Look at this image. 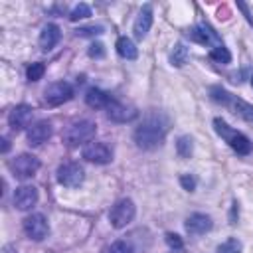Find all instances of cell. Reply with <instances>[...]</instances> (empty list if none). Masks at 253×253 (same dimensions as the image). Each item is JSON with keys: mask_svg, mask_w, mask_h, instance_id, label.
I'll return each instance as SVG.
<instances>
[{"mask_svg": "<svg viewBox=\"0 0 253 253\" xmlns=\"http://www.w3.org/2000/svg\"><path fill=\"white\" fill-rule=\"evenodd\" d=\"M168 126H170V121L164 113L160 111H152L148 113L142 123L136 126L134 130V142L138 148L142 150H154L158 148L164 138H166V132H168Z\"/></svg>", "mask_w": 253, "mask_h": 253, "instance_id": "1", "label": "cell"}, {"mask_svg": "<svg viewBox=\"0 0 253 253\" xmlns=\"http://www.w3.org/2000/svg\"><path fill=\"white\" fill-rule=\"evenodd\" d=\"M95 132H97V125L89 119H79L75 123H71L65 130H63V144L69 146V148H75L79 144H87L95 138Z\"/></svg>", "mask_w": 253, "mask_h": 253, "instance_id": "2", "label": "cell"}, {"mask_svg": "<svg viewBox=\"0 0 253 253\" xmlns=\"http://www.w3.org/2000/svg\"><path fill=\"white\" fill-rule=\"evenodd\" d=\"M213 128H215V132L221 136V138H225V142L237 152V154H249L251 152V148H253V144H251V140L243 134V132H239V130H233L223 119H213Z\"/></svg>", "mask_w": 253, "mask_h": 253, "instance_id": "3", "label": "cell"}, {"mask_svg": "<svg viewBox=\"0 0 253 253\" xmlns=\"http://www.w3.org/2000/svg\"><path fill=\"white\" fill-rule=\"evenodd\" d=\"M134 215H136V206H134V202H132L130 198H123V200H119V202L111 208V211H109V221H111V225H113L115 229H123V227H126V225L134 219Z\"/></svg>", "mask_w": 253, "mask_h": 253, "instance_id": "4", "label": "cell"}, {"mask_svg": "<svg viewBox=\"0 0 253 253\" xmlns=\"http://www.w3.org/2000/svg\"><path fill=\"white\" fill-rule=\"evenodd\" d=\"M43 99L49 107H57V105H63L67 101L73 99V87L67 83V81H53L45 87L43 91Z\"/></svg>", "mask_w": 253, "mask_h": 253, "instance_id": "5", "label": "cell"}, {"mask_svg": "<svg viewBox=\"0 0 253 253\" xmlns=\"http://www.w3.org/2000/svg\"><path fill=\"white\" fill-rule=\"evenodd\" d=\"M85 180V170L77 162H63L57 168V182L65 188H77Z\"/></svg>", "mask_w": 253, "mask_h": 253, "instance_id": "6", "label": "cell"}, {"mask_svg": "<svg viewBox=\"0 0 253 253\" xmlns=\"http://www.w3.org/2000/svg\"><path fill=\"white\" fill-rule=\"evenodd\" d=\"M40 166H42L40 158L34 156V154H28V152H24V154H20V156H16V158L12 160V172H14V176L20 178V180L32 178V176L40 170Z\"/></svg>", "mask_w": 253, "mask_h": 253, "instance_id": "7", "label": "cell"}, {"mask_svg": "<svg viewBox=\"0 0 253 253\" xmlns=\"http://www.w3.org/2000/svg\"><path fill=\"white\" fill-rule=\"evenodd\" d=\"M22 225H24V233L30 239H34V241H42L49 233V223H47V219H45L43 213H32V215H28Z\"/></svg>", "mask_w": 253, "mask_h": 253, "instance_id": "8", "label": "cell"}, {"mask_svg": "<svg viewBox=\"0 0 253 253\" xmlns=\"http://www.w3.org/2000/svg\"><path fill=\"white\" fill-rule=\"evenodd\" d=\"M81 156L93 164H109L113 160V152L105 142H87L81 150Z\"/></svg>", "mask_w": 253, "mask_h": 253, "instance_id": "9", "label": "cell"}, {"mask_svg": "<svg viewBox=\"0 0 253 253\" xmlns=\"http://www.w3.org/2000/svg\"><path fill=\"white\" fill-rule=\"evenodd\" d=\"M138 111L134 105H126L121 101H111L107 107V117L113 123H130L132 119H136Z\"/></svg>", "mask_w": 253, "mask_h": 253, "instance_id": "10", "label": "cell"}, {"mask_svg": "<svg viewBox=\"0 0 253 253\" xmlns=\"http://www.w3.org/2000/svg\"><path fill=\"white\" fill-rule=\"evenodd\" d=\"M190 38H192L194 42L202 43V45H210V43H213V47H215V45H221V40H219L217 32H215L208 22H200L196 28H192V30H190Z\"/></svg>", "mask_w": 253, "mask_h": 253, "instance_id": "11", "label": "cell"}, {"mask_svg": "<svg viewBox=\"0 0 253 253\" xmlns=\"http://www.w3.org/2000/svg\"><path fill=\"white\" fill-rule=\"evenodd\" d=\"M32 113H34V111H32L30 105H26V103L16 105V107L10 111V115H8V125H10V128L16 130V132L24 130V128L30 125V121H32Z\"/></svg>", "mask_w": 253, "mask_h": 253, "instance_id": "12", "label": "cell"}, {"mask_svg": "<svg viewBox=\"0 0 253 253\" xmlns=\"http://www.w3.org/2000/svg\"><path fill=\"white\" fill-rule=\"evenodd\" d=\"M211 225H213L211 217L208 213H200V211L190 213L186 217V223H184V227H186V231L190 235H204V233H208L211 229Z\"/></svg>", "mask_w": 253, "mask_h": 253, "instance_id": "13", "label": "cell"}, {"mask_svg": "<svg viewBox=\"0 0 253 253\" xmlns=\"http://www.w3.org/2000/svg\"><path fill=\"white\" fill-rule=\"evenodd\" d=\"M36 202H38V188L24 184V186L14 190V206H16V210L26 211L32 206H36Z\"/></svg>", "mask_w": 253, "mask_h": 253, "instance_id": "14", "label": "cell"}, {"mask_svg": "<svg viewBox=\"0 0 253 253\" xmlns=\"http://www.w3.org/2000/svg\"><path fill=\"white\" fill-rule=\"evenodd\" d=\"M51 132H53V128H51L49 121H38L32 126H28V142L32 146H40L49 140Z\"/></svg>", "mask_w": 253, "mask_h": 253, "instance_id": "15", "label": "cell"}, {"mask_svg": "<svg viewBox=\"0 0 253 253\" xmlns=\"http://www.w3.org/2000/svg\"><path fill=\"white\" fill-rule=\"evenodd\" d=\"M150 26H152V6L150 4H144L132 24V32H134V38L136 40H142L146 38V34L150 32Z\"/></svg>", "mask_w": 253, "mask_h": 253, "instance_id": "16", "label": "cell"}, {"mask_svg": "<svg viewBox=\"0 0 253 253\" xmlns=\"http://www.w3.org/2000/svg\"><path fill=\"white\" fill-rule=\"evenodd\" d=\"M59 40H61V30H59L57 24H45L43 30L40 32V47L45 49V51L55 47Z\"/></svg>", "mask_w": 253, "mask_h": 253, "instance_id": "17", "label": "cell"}, {"mask_svg": "<svg viewBox=\"0 0 253 253\" xmlns=\"http://www.w3.org/2000/svg\"><path fill=\"white\" fill-rule=\"evenodd\" d=\"M85 103H87L91 109H107L109 103H111V97H109V93H105L103 89L91 87V89L85 93Z\"/></svg>", "mask_w": 253, "mask_h": 253, "instance_id": "18", "label": "cell"}, {"mask_svg": "<svg viewBox=\"0 0 253 253\" xmlns=\"http://www.w3.org/2000/svg\"><path fill=\"white\" fill-rule=\"evenodd\" d=\"M235 115H239L243 121H247V123H253V105L251 103H247V101H243V99H239V97H231V103L227 105Z\"/></svg>", "mask_w": 253, "mask_h": 253, "instance_id": "19", "label": "cell"}, {"mask_svg": "<svg viewBox=\"0 0 253 253\" xmlns=\"http://www.w3.org/2000/svg\"><path fill=\"white\" fill-rule=\"evenodd\" d=\"M115 47H117V53H119L121 57H125V59H136V57H138V47H136L134 42H132L130 38H126V36H121V38L117 40Z\"/></svg>", "mask_w": 253, "mask_h": 253, "instance_id": "20", "label": "cell"}, {"mask_svg": "<svg viewBox=\"0 0 253 253\" xmlns=\"http://www.w3.org/2000/svg\"><path fill=\"white\" fill-rule=\"evenodd\" d=\"M186 61H188V47L182 42H178L170 53V63L174 67H182V65H186Z\"/></svg>", "mask_w": 253, "mask_h": 253, "instance_id": "21", "label": "cell"}, {"mask_svg": "<svg viewBox=\"0 0 253 253\" xmlns=\"http://www.w3.org/2000/svg\"><path fill=\"white\" fill-rule=\"evenodd\" d=\"M176 152H178V156L184 158V160L190 158L192 152H194V140H192V136H188V134L180 136L178 142H176Z\"/></svg>", "mask_w": 253, "mask_h": 253, "instance_id": "22", "label": "cell"}, {"mask_svg": "<svg viewBox=\"0 0 253 253\" xmlns=\"http://www.w3.org/2000/svg\"><path fill=\"white\" fill-rule=\"evenodd\" d=\"M210 97H211V101H215V103H219V105H223V107H227L229 103H231V93L229 91H225L223 87H211L210 89Z\"/></svg>", "mask_w": 253, "mask_h": 253, "instance_id": "23", "label": "cell"}, {"mask_svg": "<svg viewBox=\"0 0 253 253\" xmlns=\"http://www.w3.org/2000/svg\"><path fill=\"white\" fill-rule=\"evenodd\" d=\"M217 253H243V245H241L239 239L229 237V239H225L223 243L217 245Z\"/></svg>", "mask_w": 253, "mask_h": 253, "instance_id": "24", "label": "cell"}, {"mask_svg": "<svg viewBox=\"0 0 253 253\" xmlns=\"http://www.w3.org/2000/svg\"><path fill=\"white\" fill-rule=\"evenodd\" d=\"M210 57H211L213 61H217V63H231V53H229V49H227L223 43H221V45L211 47Z\"/></svg>", "mask_w": 253, "mask_h": 253, "instance_id": "25", "label": "cell"}, {"mask_svg": "<svg viewBox=\"0 0 253 253\" xmlns=\"http://www.w3.org/2000/svg\"><path fill=\"white\" fill-rule=\"evenodd\" d=\"M89 16H91V6L85 4V2H79V4L71 10L69 20H71V22H77V20H85V18H89Z\"/></svg>", "mask_w": 253, "mask_h": 253, "instance_id": "26", "label": "cell"}, {"mask_svg": "<svg viewBox=\"0 0 253 253\" xmlns=\"http://www.w3.org/2000/svg\"><path fill=\"white\" fill-rule=\"evenodd\" d=\"M164 239H166V245L170 247L172 253H184V241H182V237L178 233L170 231V233L164 235Z\"/></svg>", "mask_w": 253, "mask_h": 253, "instance_id": "27", "label": "cell"}, {"mask_svg": "<svg viewBox=\"0 0 253 253\" xmlns=\"http://www.w3.org/2000/svg\"><path fill=\"white\" fill-rule=\"evenodd\" d=\"M43 73H45V65H43L42 61H36V63H32V65L26 69L28 81H40V79L43 77Z\"/></svg>", "mask_w": 253, "mask_h": 253, "instance_id": "28", "label": "cell"}, {"mask_svg": "<svg viewBox=\"0 0 253 253\" xmlns=\"http://www.w3.org/2000/svg\"><path fill=\"white\" fill-rule=\"evenodd\" d=\"M107 253H132V247H130L126 241L117 239V241L109 247V251H107Z\"/></svg>", "mask_w": 253, "mask_h": 253, "instance_id": "29", "label": "cell"}, {"mask_svg": "<svg viewBox=\"0 0 253 253\" xmlns=\"http://www.w3.org/2000/svg\"><path fill=\"white\" fill-rule=\"evenodd\" d=\"M87 53H89L91 57H95V59H99V57H105V45H103L101 42H93V43L89 45Z\"/></svg>", "mask_w": 253, "mask_h": 253, "instance_id": "30", "label": "cell"}, {"mask_svg": "<svg viewBox=\"0 0 253 253\" xmlns=\"http://www.w3.org/2000/svg\"><path fill=\"white\" fill-rule=\"evenodd\" d=\"M75 34L77 36H99V34H103V28L101 26H87V28H79V30H75Z\"/></svg>", "mask_w": 253, "mask_h": 253, "instance_id": "31", "label": "cell"}, {"mask_svg": "<svg viewBox=\"0 0 253 253\" xmlns=\"http://www.w3.org/2000/svg\"><path fill=\"white\" fill-rule=\"evenodd\" d=\"M180 184H182V188H184L186 192H194V190H196V178L190 176V174H182V176H180Z\"/></svg>", "mask_w": 253, "mask_h": 253, "instance_id": "32", "label": "cell"}, {"mask_svg": "<svg viewBox=\"0 0 253 253\" xmlns=\"http://www.w3.org/2000/svg\"><path fill=\"white\" fill-rule=\"evenodd\" d=\"M237 8H239V10L243 12V16L247 18V22H249V24L253 26V16H251V10H249V6H247L245 2H237Z\"/></svg>", "mask_w": 253, "mask_h": 253, "instance_id": "33", "label": "cell"}, {"mask_svg": "<svg viewBox=\"0 0 253 253\" xmlns=\"http://www.w3.org/2000/svg\"><path fill=\"white\" fill-rule=\"evenodd\" d=\"M0 142H2V154H6L8 150H10V142H8V138H0Z\"/></svg>", "mask_w": 253, "mask_h": 253, "instance_id": "34", "label": "cell"}, {"mask_svg": "<svg viewBox=\"0 0 253 253\" xmlns=\"http://www.w3.org/2000/svg\"><path fill=\"white\" fill-rule=\"evenodd\" d=\"M235 215H237V202H233V208H231V221H229V223H235V221H237Z\"/></svg>", "mask_w": 253, "mask_h": 253, "instance_id": "35", "label": "cell"}, {"mask_svg": "<svg viewBox=\"0 0 253 253\" xmlns=\"http://www.w3.org/2000/svg\"><path fill=\"white\" fill-rule=\"evenodd\" d=\"M251 83H253V79H251Z\"/></svg>", "mask_w": 253, "mask_h": 253, "instance_id": "36", "label": "cell"}]
</instances>
